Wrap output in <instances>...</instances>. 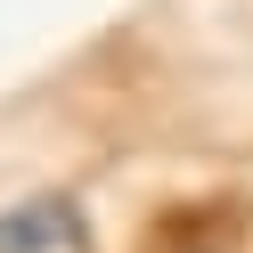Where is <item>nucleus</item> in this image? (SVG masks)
Segmentation results:
<instances>
[{
	"label": "nucleus",
	"instance_id": "nucleus-1",
	"mask_svg": "<svg viewBox=\"0 0 253 253\" xmlns=\"http://www.w3.org/2000/svg\"><path fill=\"white\" fill-rule=\"evenodd\" d=\"M82 220L66 204H33V212H8L0 220V253H41V245H74Z\"/></svg>",
	"mask_w": 253,
	"mask_h": 253
}]
</instances>
